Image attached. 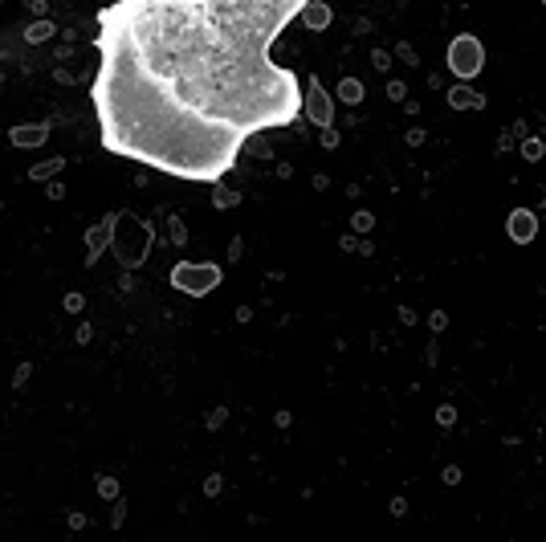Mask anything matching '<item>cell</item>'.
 Returning <instances> with one entry per match:
<instances>
[{"instance_id": "6da1fadb", "label": "cell", "mask_w": 546, "mask_h": 542, "mask_svg": "<svg viewBox=\"0 0 546 542\" xmlns=\"http://www.w3.org/2000/svg\"><path fill=\"white\" fill-rule=\"evenodd\" d=\"M310 0H114L98 8V139L188 184H221L240 147L306 110L273 41Z\"/></svg>"}, {"instance_id": "7a4b0ae2", "label": "cell", "mask_w": 546, "mask_h": 542, "mask_svg": "<svg viewBox=\"0 0 546 542\" xmlns=\"http://www.w3.org/2000/svg\"><path fill=\"white\" fill-rule=\"evenodd\" d=\"M481 66H485V45L473 33L453 37V45H449V70L461 77V82H473V77L481 74Z\"/></svg>"}, {"instance_id": "3957f363", "label": "cell", "mask_w": 546, "mask_h": 542, "mask_svg": "<svg viewBox=\"0 0 546 542\" xmlns=\"http://www.w3.org/2000/svg\"><path fill=\"white\" fill-rule=\"evenodd\" d=\"M171 282H175V290H184V294H208V290L221 286V269H216V265L179 261V265L171 269Z\"/></svg>"}, {"instance_id": "277c9868", "label": "cell", "mask_w": 546, "mask_h": 542, "mask_svg": "<svg viewBox=\"0 0 546 542\" xmlns=\"http://www.w3.org/2000/svg\"><path fill=\"white\" fill-rule=\"evenodd\" d=\"M506 232H510L514 245H530V241L538 236V217H534L530 208H514L510 221H506Z\"/></svg>"}, {"instance_id": "5b68a950", "label": "cell", "mask_w": 546, "mask_h": 542, "mask_svg": "<svg viewBox=\"0 0 546 542\" xmlns=\"http://www.w3.org/2000/svg\"><path fill=\"white\" fill-rule=\"evenodd\" d=\"M306 119H314V123H330V98L318 90V82H310V94H306Z\"/></svg>"}, {"instance_id": "8992f818", "label": "cell", "mask_w": 546, "mask_h": 542, "mask_svg": "<svg viewBox=\"0 0 546 542\" xmlns=\"http://www.w3.org/2000/svg\"><path fill=\"white\" fill-rule=\"evenodd\" d=\"M449 106H457V110H465V106L485 110V98H481V94H473V90H465V86H453V90H449Z\"/></svg>"}, {"instance_id": "52a82bcc", "label": "cell", "mask_w": 546, "mask_h": 542, "mask_svg": "<svg viewBox=\"0 0 546 542\" xmlns=\"http://www.w3.org/2000/svg\"><path fill=\"white\" fill-rule=\"evenodd\" d=\"M302 16H306V25H310V29H326V25H330V8H326V4H318V0H310V4L302 8Z\"/></svg>"}, {"instance_id": "ba28073f", "label": "cell", "mask_w": 546, "mask_h": 542, "mask_svg": "<svg viewBox=\"0 0 546 542\" xmlns=\"http://www.w3.org/2000/svg\"><path fill=\"white\" fill-rule=\"evenodd\" d=\"M338 94H343V98H347V102H359V98H363V86H359V82H355V77H347V82H343V90H338Z\"/></svg>"}, {"instance_id": "9c48e42d", "label": "cell", "mask_w": 546, "mask_h": 542, "mask_svg": "<svg viewBox=\"0 0 546 542\" xmlns=\"http://www.w3.org/2000/svg\"><path fill=\"white\" fill-rule=\"evenodd\" d=\"M522 155H526V159H543V143H538V139H526V143H522Z\"/></svg>"}, {"instance_id": "30bf717a", "label": "cell", "mask_w": 546, "mask_h": 542, "mask_svg": "<svg viewBox=\"0 0 546 542\" xmlns=\"http://www.w3.org/2000/svg\"><path fill=\"white\" fill-rule=\"evenodd\" d=\"M543 4H546V0H543Z\"/></svg>"}]
</instances>
